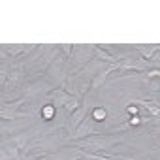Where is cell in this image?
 <instances>
[{
    "mask_svg": "<svg viewBox=\"0 0 160 160\" xmlns=\"http://www.w3.org/2000/svg\"><path fill=\"white\" fill-rule=\"evenodd\" d=\"M92 119H94V121H104V119H106V109H104V108H96V109L92 111Z\"/></svg>",
    "mask_w": 160,
    "mask_h": 160,
    "instance_id": "8992f818",
    "label": "cell"
},
{
    "mask_svg": "<svg viewBox=\"0 0 160 160\" xmlns=\"http://www.w3.org/2000/svg\"><path fill=\"white\" fill-rule=\"evenodd\" d=\"M79 106H81V100H79V98H72L70 102H66V104H64L66 111H70V113H72V111H75Z\"/></svg>",
    "mask_w": 160,
    "mask_h": 160,
    "instance_id": "5b68a950",
    "label": "cell"
},
{
    "mask_svg": "<svg viewBox=\"0 0 160 160\" xmlns=\"http://www.w3.org/2000/svg\"><path fill=\"white\" fill-rule=\"evenodd\" d=\"M42 113H43V119H45V121H49V119L55 115V108H53V106H45Z\"/></svg>",
    "mask_w": 160,
    "mask_h": 160,
    "instance_id": "52a82bcc",
    "label": "cell"
},
{
    "mask_svg": "<svg viewBox=\"0 0 160 160\" xmlns=\"http://www.w3.org/2000/svg\"><path fill=\"white\" fill-rule=\"evenodd\" d=\"M32 47H28V49H25V47H10V55H17V53H21V51H30Z\"/></svg>",
    "mask_w": 160,
    "mask_h": 160,
    "instance_id": "ba28073f",
    "label": "cell"
},
{
    "mask_svg": "<svg viewBox=\"0 0 160 160\" xmlns=\"http://www.w3.org/2000/svg\"><path fill=\"white\" fill-rule=\"evenodd\" d=\"M126 111H128V113H132L134 117L138 115V109H136V108H130V106H128V108H126Z\"/></svg>",
    "mask_w": 160,
    "mask_h": 160,
    "instance_id": "9c48e42d",
    "label": "cell"
},
{
    "mask_svg": "<svg viewBox=\"0 0 160 160\" xmlns=\"http://www.w3.org/2000/svg\"><path fill=\"white\" fill-rule=\"evenodd\" d=\"M136 47H138V51H139L147 60L152 58V55H154L156 51H160V45H147V47H145V45H136Z\"/></svg>",
    "mask_w": 160,
    "mask_h": 160,
    "instance_id": "6da1fadb",
    "label": "cell"
},
{
    "mask_svg": "<svg viewBox=\"0 0 160 160\" xmlns=\"http://www.w3.org/2000/svg\"><path fill=\"white\" fill-rule=\"evenodd\" d=\"M138 104H139V106H143V108L152 115V117H160V104H154V102H143V100H141V102H138Z\"/></svg>",
    "mask_w": 160,
    "mask_h": 160,
    "instance_id": "3957f363",
    "label": "cell"
},
{
    "mask_svg": "<svg viewBox=\"0 0 160 160\" xmlns=\"http://www.w3.org/2000/svg\"><path fill=\"white\" fill-rule=\"evenodd\" d=\"M96 55H98L102 60H106V62H111V64H115V62L119 60L117 57H113V55H108V53H106L104 49H100V47H96Z\"/></svg>",
    "mask_w": 160,
    "mask_h": 160,
    "instance_id": "277c9868",
    "label": "cell"
},
{
    "mask_svg": "<svg viewBox=\"0 0 160 160\" xmlns=\"http://www.w3.org/2000/svg\"><path fill=\"white\" fill-rule=\"evenodd\" d=\"M19 81H21V70H19V68H15L13 72H10V79H8V83H6V85H8V89H10V91H13V89L17 87V83H19Z\"/></svg>",
    "mask_w": 160,
    "mask_h": 160,
    "instance_id": "7a4b0ae2",
    "label": "cell"
}]
</instances>
